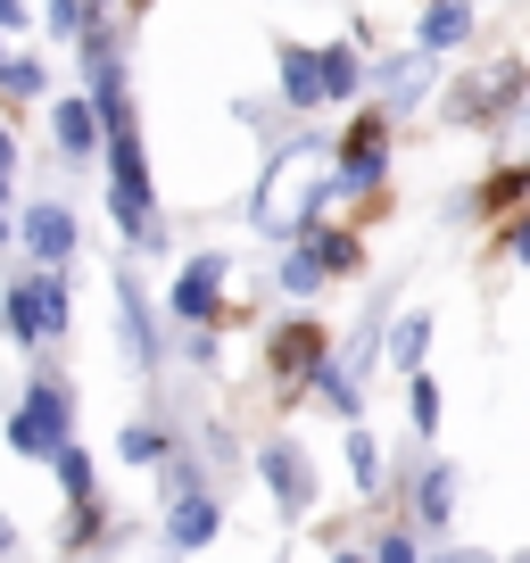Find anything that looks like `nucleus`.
Instances as JSON below:
<instances>
[{
	"instance_id": "obj_22",
	"label": "nucleus",
	"mask_w": 530,
	"mask_h": 563,
	"mask_svg": "<svg viewBox=\"0 0 530 563\" xmlns=\"http://www.w3.org/2000/svg\"><path fill=\"white\" fill-rule=\"evenodd\" d=\"M323 282H332V274H323V257H316L307 241H290L283 265H274V290H283V299H316Z\"/></svg>"
},
{
	"instance_id": "obj_3",
	"label": "nucleus",
	"mask_w": 530,
	"mask_h": 563,
	"mask_svg": "<svg viewBox=\"0 0 530 563\" xmlns=\"http://www.w3.org/2000/svg\"><path fill=\"white\" fill-rule=\"evenodd\" d=\"M389 158H398V117H389L382 100H365L332 141V175H340V191H349V208L373 199V191H389Z\"/></svg>"
},
{
	"instance_id": "obj_4",
	"label": "nucleus",
	"mask_w": 530,
	"mask_h": 563,
	"mask_svg": "<svg viewBox=\"0 0 530 563\" xmlns=\"http://www.w3.org/2000/svg\"><path fill=\"white\" fill-rule=\"evenodd\" d=\"M440 91H448L440 58H431L423 42H407V51H389V58H373V84H365V100H382L389 117L407 124V117H423V108H440Z\"/></svg>"
},
{
	"instance_id": "obj_28",
	"label": "nucleus",
	"mask_w": 530,
	"mask_h": 563,
	"mask_svg": "<svg viewBox=\"0 0 530 563\" xmlns=\"http://www.w3.org/2000/svg\"><path fill=\"white\" fill-rule=\"evenodd\" d=\"M373 563H423V547H415V530H373Z\"/></svg>"
},
{
	"instance_id": "obj_34",
	"label": "nucleus",
	"mask_w": 530,
	"mask_h": 563,
	"mask_svg": "<svg viewBox=\"0 0 530 563\" xmlns=\"http://www.w3.org/2000/svg\"><path fill=\"white\" fill-rule=\"evenodd\" d=\"M514 133H522V141H530V100H522V117H514Z\"/></svg>"
},
{
	"instance_id": "obj_21",
	"label": "nucleus",
	"mask_w": 530,
	"mask_h": 563,
	"mask_svg": "<svg viewBox=\"0 0 530 563\" xmlns=\"http://www.w3.org/2000/svg\"><path fill=\"white\" fill-rule=\"evenodd\" d=\"M0 316H9V340H18V349H42V340H51V316H42V299H34V274L0 299Z\"/></svg>"
},
{
	"instance_id": "obj_18",
	"label": "nucleus",
	"mask_w": 530,
	"mask_h": 563,
	"mask_svg": "<svg viewBox=\"0 0 530 563\" xmlns=\"http://www.w3.org/2000/svg\"><path fill=\"white\" fill-rule=\"evenodd\" d=\"M117 323H124V356L133 365H158V332H150V299H142V282L133 274H117Z\"/></svg>"
},
{
	"instance_id": "obj_24",
	"label": "nucleus",
	"mask_w": 530,
	"mask_h": 563,
	"mask_svg": "<svg viewBox=\"0 0 530 563\" xmlns=\"http://www.w3.org/2000/svg\"><path fill=\"white\" fill-rule=\"evenodd\" d=\"M481 257H489V265H530V208H522V216H506V224L481 241Z\"/></svg>"
},
{
	"instance_id": "obj_15",
	"label": "nucleus",
	"mask_w": 530,
	"mask_h": 563,
	"mask_svg": "<svg viewBox=\"0 0 530 563\" xmlns=\"http://www.w3.org/2000/svg\"><path fill=\"white\" fill-rule=\"evenodd\" d=\"M365 84H373V58L365 42H323V91H332V108H365Z\"/></svg>"
},
{
	"instance_id": "obj_23",
	"label": "nucleus",
	"mask_w": 530,
	"mask_h": 563,
	"mask_svg": "<svg viewBox=\"0 0 530 563\" xmlns=\"http://www.w3.org/2000/svg\"><path fill=\"white\" fill-rule=\"evenodd\" d=\"M349 481H356L365 497H373V489L389 481V473H382V440H373L365 422H349Z\"/></svg>"
},
{
	"instance_id": "obj_9",
	"label": "nucleus",
	"mask_w": 530,
	"mask_h": 563,
	"mask_svg": "<svg viewBox=\"0 0 530 563\" xmlns=\"http://www.w3.org/2000/svg\"><path fill=\"white\" fill-rule=\"evenodd\" d=\"M274 75H283V84H274V91H283V108H299V117H307V108H332V91H323V42H274Z\"/></svg>"
},
{
	"instance_id": "obj_11",
	"label": "nucleus",
	"mask_w": 530,
	"mask_h": 563,
	"mask_svg": "<svg viewBox=\"0 0 530 563\" xmlns=\"http://www.w3.org/2000/svg\"><path fill=\"white\" fill-rule=\"evenodd\" d=\"M415 42H423L431 58H456L481 42V0H431V9H415Z\"/></svg>"
},
{
	"instance_id": "obj_16",
	"label": "nucleus",
	"mask_w": 530,
	"mask_h": 563,
	"mask_svg": "<svg viewBox=\"0 0 530 563\" xmlns=\"http://www.w3.org/2000/svg\"><path fill=\"white\" fill-rule=\"evenodd\" d=\"M415 522H423L431 539H448V522H456V464L431 456L423 473H415Z\"/></svg>"
},
{
	"instance_id": "obj_20",
	"label": "nucleus",
	"mask_w": 530,
	"mask_h": 563,
	"mask_svg": "<svg viewBox=\"0 0 530 563\" xmlns=\"http://www.w3.org/2000/svg\"><path fill=\"white\" fill-rule=\"evenodd\" d=\"M316 398H323V406H332V415H340V422H356V406H365V373H356V365H349V356H340V349H332V365H323V373H316Z\"/></svg>"
},
{
	"instance_id": "obj_10",
	"label": "nucleus",
	"mask_w": 530,
	"mask_h": 563,
	"mask_svg": "<svg viewBox=\"0 0 530 563\" xmlns=\"http://www.w3.org/2000/svg\"><path fill=\"white\" fill-rule=\"evenodd\" d=\"M257 473H265V489H274V506H283V514H316V464H307L299 440H265Z\"/></svg>"
},
{
	"instance_id": "obj_30",
	"label": "nucleus",
	"mask_w": 530,
	"mask_h": 563,
	"mask_svg": "<svg viewBox=\"0 0 530 563\" xmlns=\"http://www.w3.org/2000/svg\"><path fill=\"white\" fill-rule=\"evenodd\" d=\"M9 175H18V133L0 124V208H9ZM0 241H9V216H0Z\"/></svg>"
},
{
	"instance_id": "obj_1",
	"label": "nucleus",
	"mask_w": 530,
	"mask_h": 563,
	"mask_svg": "<svg viewBox=\"0 0 530 563\" xmlns=\"http://www.w3.org/2000/svg\"><path fill=\"white\" fill-rule=\"evenodd\" d=\"M522 100H530V51H506V58H489V67H473V75H448L431 117H440L448 133H514Z\"/></svg>"
},
{
	"instance_id": "obj_19",
	"label": "nucleus",
	"mask_w": 530,
	"mask_h": 563,
	"mask_svg": "<svg viewBox=\"0 0 530 563\" xmlns=\"http://www.w3.org/2000/svg\"><path fill=\"white\" fill-rule=\"evenodd\" d=\"M431 340H440V316L431 307H407V316L389 323V340H382V356L398 373H423V356H431Z\"/></svg>"
},
{
	"instance_id": "obj_5",
	"label": "nucleus",
	"mask_w": 530,
	"mask_h": 563,
	"mask_svg": "<svg viewBox=\"0 0 530 563\" xmlns=\"http://www.w3.org/2000/svg\"><path fill=\"white\" fill-rule=\"evenodd\" d=\"M332 349H340V340L323 332L316 316H290V323L265 332V373L283 382V398H299V389H316V373L332 365Z\"/></svg>"
},
{
	"instance_id": "obj_35",
	"label": "nucleus",
	"mask_w": 530,
	"mask_h": 563,
	"mask_svg": "<svg viewBox=\"0 0 530 563\" xmlns=\"http://www.w3.org/2000/svg\"><path fill=\"white\" fill-rule=\"evenodd\" d=\"M423 9H431V0H423Z\"/></svg>"
},
{
	"instance_id": "obj_33",
	"label": "nucleus",
	"mask_w": 530,
	"mask_h": 563,
	"mask_svg": "<svg viewBox=\"0 0 530 563\" xmlns=\"http://www.w3.org/2000/svg\"><path fill=\"white\" fill-rule=\"evenodd\" d=\"M332 563H373V555H365V547H332Z\"/></svg>"
},
{
	"instance_id": "obj_6",
	"label": "nucleus",
	"mask_w": 530,
	"mask_h": 563,
	"mask_svg": "<svg viewBox=\"0 0 530 563\" xmlns=\"http://www.w3.org/2000/svg\"><path fill=\"white\" fill-rule=\"evenodd\" d=\"M522 208H530V150H514V158H489V166H481V183H473L448 216H456V224L497 232L506 216H522Z\"/></svg>"
},
{
	"instance_id": "obj_25",
	"label": "nucleus",
	"mask_w": 530,
	"mask_h": 563,
	"mask_svg": "<svg viewBox=\"0 0 530 563\" xmlns=\"http://www.w3.org/2000/svg\"><path fill=\"white\" fill-rule=\"evenodd\" d=\"M407 422L423 431V440L440 431V373H407Z\"/></svg>"
},
{
	"instance_id": "obj_8",
	"label": "nucleus",
	"mask_w": 530,
	"mask_h": 563,
	"mask_svg": "<svg viewBox=\"0 0 530 563\" xmlns=\"http://www.w3.org/2000/svg\"><path fill=\"white\" fill-rule=\"evenodd\" d=\"M224 274L232 265L216 257V249H199L191 265L175 274V290H166V307H175V323H191V332H208V323H224Z\"/></svg>"
},
{
	"instance_id": "obj_26",
	"label": "nucleus",
	"mask_w": 530,
	"mask_h": 563,
	"mask_svg": "<svg viewBox=\"0 0 530 563\" xmlns=\"http://www.w3.org/2000/svg\"><path fill=\"white\" fill-rule=\"evenodd\" d=\"M51 464H58V489H67V497H75V506H91V456H84V448H75V440H67V448H58V456H51Z\"/></svg>"
},
{
	"instance_id": "obj_31",
	"label": "nucleus",
	"mask_w": 530,
	"mask_h": 563,
	"mask_svg": "<svg viewBox=\"0 0 530 563\" xmlns=\"http://www.w3.org/2000/svg\"><path fill=\"white\" fill-rule=\"evenodd\" d=\"M423 563H506V555H489V547H431Z\"/></svg>"
},
{
	"instance_id": "obj_27",
	"label": "nucleus",
	"mask_w": 530,
	"mask_h": 563,
	"mask_svg": "<svg viewBox=\"0 0 530 563\" xmlns=\"http://www.w3.org/2000/svg\"><path fill=\"white\" fill-rule=\"evenodd\" d=\"M124 464H158L166 456V431H158V422H124Z\"/></svg>"
},
{
	"instance_id": "obj_13",
	"label": "nucleus",
	"mask_w": 530,
	"mask_h": 563,
	"mask_svg": "<svg viewBox=\"0 0 530 563\" xmlns=\"http://www.w3.org/2000/svg\"><path fill=\"white\" fill-rule=\"evenodd\" d=\"M216 522H224V514H216V497L199 489H166V547H175V555H199V547L216 539Z\"/></svg>"
},
{
	"instance_id": "obj_32",
	"label": "nucleus",
	"mask_w": 530,
	"mask_h": 563,
	"mask_svg": "<svg viewBox=\"0 0 530 563\" xmlns=\"http://www.w3.org/2000/svg\"><path fill=\"white\" fill-rule=\"evenodd\" d=\"M0 25H25V0H0Z\"/></svg>"
},
{
	"instance_id": "obj_7",
	"label": "nucleus",
	"mask_w": 530,
	"mask_h": 563,
	"mask_svg": "<svg viewBox=\"0 0 530 563\" xmlns=\"http://www.w3.org/2000/svg\"><path fill=\"white\" fill-rule=\"evenodd\" d=\"M67 440H75V398L58 382H34L25 406L9 415V448H18V456H58Z\"/></svg>"
},
{
	"instance_id": "obj_29",
	"label": "nucleus",
	"mask_w": 530,
	"mask_h": 563,
	"mask_svg": "<svg viewBox=\"0 0 530 563\" xmlns=\"http://www.w3.org/2000/svg\"><path fill=\"white\" fill-rule=\"evenodd\" d=\"M0 84L18 91V100H34V91L51 84V75H42V58H9V67H0Z\"/></svg>"
},
{
	"instance_id": "obj_2",
	"label": "nucleus",
	"mask_w": 530,
	"mask_h": 563,
	"mask_svg": "<svg viewBox=\"0 0 530 563\" xmlns=\"http://www.w3.org/2000/svg\"><path fill=\"white\" fill-rule=\"evenodd\" d=\"M108 208H117V232L133 249H166L158 191H150V150H142V117L108 124Z\"/></svg>"
},
{
	"instance_id": "obj_14",
	"label": "nucleus",
	"mask_w": 530,
	"mask_h": 563,
	"mask_svg": "<svg viewBox=\"0 0 530 563\" xmlns=\"http://www.w3.org/2000/svg\"><path fill=\"white\" fill-rule=\"evenodd\" d=\"M51 133H58V158H91V150H108V117L91 91H67V100L51 108Z\"/></svg>"
},
{
	"instance_id": "obj_12",
	"label": "nucleus",
	"mask_w": 530,
	"mask_h": 563,
	"mask_svg": "<svg viewBox=\"0 0 530 563\" xmlns=\"http://www.w3.org/2000/svg\"><path fill=\"white\" fill-rule=\"evenodd\" d=\"M299 241L323 257V274H332V282H365V274H373V241H365V224H349V216H332V224L299 232Z\"/></svg>"
},
{
	"instance_id": "obj_17",
	"label": "nucleus",
	"mask_w": 530,
	"mask_h": 563,
	"mask_svg": "<svg viewBox=\"0 0 530 563\" xmlns=\"http://www.w3.org/2000/svg\"><path fill=\"white\" fill-rule=\"evenodd\" d=\"M25 249H34L42 265H67L75 257V216L58 208V199H34V208H25Z\"/></svg>"
}]
</instances>
